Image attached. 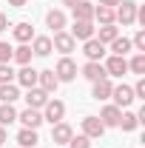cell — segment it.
Wrapping results in <instances>:
<instances>
[{
    "label": "cell",
    "instance_id": "1",
    "mask_svg": "<svg viewBox=\"0 0 145 148\" xmlns=\"http://www.w3.org/2000/svg\"><path fill=\"white\" fill-rule=\"evenodd\" d=\"M114 23H122V26L137 23V3L134 0H120V6L114 9Z\"/></svg>",
    "mask_w": 145,
    "mask_h": 148
},
{
    "label": "cell",
    "instance_id": "2",
    "mask_svg": "<svg viewBox=\"0 0 145 148\" xmlns=\"http://www.w3.org/2000/svg\"><path fill=\"white\" fill-rule=\"evenodd\" d=\"M40 114H43V123H46V120H49L51 125H54V123H63V117H66V103H63V100H49Z\"/></svg>",
    "mask_w": 145,
    "mask_h": 148
},
{
    "label": "cell",
    "instance_id": "3",
    "mask_svg": "<svg viewBox=\"0 0 145 148\" xmlns=\"http://www.w3.org/2000/svg\"><path fill=\"white\" fill-rule=\"evenodd\" d=\"M74 46H77V40H74L68 32H57V34L51 37V49H54V51H60L63 57H68V54H71V51H74Z\"/></svg>",
    "mask_w": 145,
    "mask_h": 148
},
{
    "label": "cell",
    "instance_id": "4",
    "mask_svg": "<svg viewBox=\"0 0 145 148\" xmlns=\"http://www.w3.org/2000/svg\"><path fill=\"white\" fill-rule=\"evenodd\" d=\"M111 97H114V106H117V108H128V106L137 100V97H134V88L125 86V83H122V86H114Z\"/></svg>",
    "mask_w": 145,
    "mask_h": 148
},
{
    "label": "cell",
    "instance_id": "5",
    "mask_svg": "<svg viewBox=\"0 0 145 148\" xmlns=\"http://www.w3.org/2000/svg\"><path fill=\"white\" fill-rule=\"evenodd\" d=\"M54 74H57V80H60V83H71L74 77H77V63H74L71 57H63V60L57 63Z\"/></svg>",
    "mask_w": 145,
    "mask_h": 148
},
{
    "label": "cell",
    "instance_id": "6",
    "mask_svg": "<svg viewBox=\"0 0 145 148\" xmlns=\"http://www.w3.org/2000/svg\"><path fill=\"white\" fill-rule=\"evenodd\" d=\"M57 86H60V80H57L54 69H43V71H37V88H43L46 94L57 91Z\"/></svg>",
    "mask_w": 145,
    "mask_h": 148
},
{
    "label": "cell",
    "instance_id": "7",
    "mask_svg": "<svg viewBox=\"0 0 145 148\" xmlns=\"http://www.w3.org/2000/svg\"><path fill=\"white\" fill-rule=\"evenodd\" d=\"M103 69H105V74H108V77H122V74L128 71V60H125V57L111 54L108 60L103 63Z\"/></svg>",
    "mask_w": 145,
    "mask_h": 148
},
{
    "label": "cell",
    "instance_id": "8",
    "mask_svg": "<svg viewBox=\"0 0 145 148\" xmlns=\"http://www.w3.org/2000/svg\"><path fill=\"white\" fill-rule=\"evenodd\" d=\"M94 32H97V29H94L91 20H74V29L68 32V34H71L74 40H83V43H85V40L94 37Z\"/></svg>",
    "mask_w": 145,
    "mask_h": 148
},
{
    "label": "cell",
    "instance_id": "9",
    "mask_svg": "<svg viewBox=\"0 0 145 148\" xmlns=\"http://www.w3.org/2000/svg\"><path fill=\"white\" fill-rule=\"evenodd\" d=\"M83 54L88 57L91 63H100V60L105 57V46H103L97 37H91V40H85V46H83Z\"/></svg>",
    "mask_w": 145,
    "mask_h": 148
},
{
    "label": "cell",
    "instance_id": "10",
    "mask_svg": "<svg viewBox=\"0 0 145 148\" xmlns=\"http://www.w3.org/2000/svg\"><path fill=\"white\" fill-rule=\"evenodd\" d=\"M120 117H122V108H117L114 103L100 111V123H103L105 128H117V125H120Z\"/></svg>",
    "mask_w": 145,
    "mask_h": 148
},
{
    "label": "cell",
    "instance_id": "11",
    "mask_svg": "<svg viewBox=\"0 0 145 148\" xmlns=\"http://www.w3.org/2000/svg\"><path fill=\"white\" fill-rule=\"evenodd\" d=\"M83 134L88 140H97V137L105 134V125L100 123V117H83Z\"/></svg>",
    "mask_w": 145,
    "mask_h": 148
},
{
    "label": "cell",
    "instance_id": "12",
    "mask_svg": "<svg viewBox=\"0 0 145 148\" xmlns=\"http://www.w3.org/2000/svg\"><path fill=\"white\" fill-rule=\"evenodd\" d=\"M74 137V131L68 123H54L51 125V143H57V145H68V140Z\"/></svg>",
    "mask_w": 145,
    "mask_h": 148
},
{
    "label": "cell",
    "instance_id": "13",
    "mask_svg": "<svg viewBox=\"0 0 145 148\" xmlns=\"http://www.w3.org/2000/svg\"><path fill=\"white\" fill-rule=\"evenodd\" d=\"M66 23H68V17H66V12H60V9H51L49 14H46V26L51 29V32H66Z\"/></svg>",
    "mask_w": 145,
    "mask_h": 148
},
{
    "label": "cell",
    "instance_id": "14",
    "mask_svg": "<svg viewBox=\"0 0 145 148\" xmlns=\"http://www.w3.org/2000/svg\"><path fill=\"white\" fill-rule=\"evenodd\" d=\"M14 80H17V86H23V88H34L37 86V71L31 66H20V71H14Z\"/></svg>",
    "mask_w": 145,
    "mask_h": 148
},
{
    "label": "cell",
    "instance_id": "15",
    "mask_svg": "<svg viewBox=\"0 0 145 148\" xmlns=\"http://www.w3.org/2000/svg\"><path fill=\"white\" fill-rule=\"evenodd\" d=\"M17 120L23 123V128H40V125H43V114H40L37 108H26V111H20Z\"/></svg>",
    "mask_w": 145,
    "mask_h": 148
},
{
    "label": "cell",
    "instance_id": "16",
    "mask_svg": "<svg viewBox=\"0 0 145 148\" xmlns=\"http://www.w3.org/2000/svg\"><path fill=\"white\" fill-rule=\"evenodd\" d=\"M26 103H29V108H37V111H43V106L49 103V94L43 91V88H29V94H26Z\"/></svg>",
    "mask_w": 145,
    "mask_h": 148
},
{
    "label": "cell",
    "instance_id": "17",
    "mask_svg": "<svg viewBox=\"0 0 145 148\" xmlns=\"http://www.w3.org/2000/svg\"><path fill=\"white\" fill-rule=\"evenodd\" d=\"M71 17L74 20H91V23H94V3L80 0L77 6H71Z\"/></svg>",
    "mask_w": 145,
    "mask_h": 148
},
{
    "label": "cell",
    "instance_id": "18",
    "mask_svg": "<svg viewBox=\"0 0 145 148\" xmlns=\"http://www.w3.org/2000/svg\"><path fill=\"white\" fill-rule=\"evenodd\" d=\"M31 51H34L37 57H49L54 49H51V37L40 34V37H31Z\"/></svg>",
    "mask_w": 145,
    "mask_h": 148
},
{
    "label": "cell",
    "instance_id": "19",
    "mask_svg": "<svg viewBox=\"0 0 145 148\" xmlns=\"http://www.w3.org/2000/svg\"><path fill=\"white\" fill-rule=\"evenodd\" d=\"M111 91H114V83H111L108 77H103V80H94V100H108Z\"/></svg>",
    "mask_w": 145,
    "mask_h": 148
},
{
    "label": "cell",
    "instance_id": "20",
    "mask_svg": "<svg viewBox=\"0 0 145 148\" xmlns=\"http://www.w3.org/2000/svg\"><path fill=\"white\" fill-rule=\"evenodd\" d=\"M83 77L94 83V80H103V77H108V74H105V69H103V63H91L88 60V63L83 66Z\"/></svg>",
    "mask_w": 145,
    "mask_h": 148
},
{
    "label": "cell",
    "instance_id": "21",
    "mask_svg": "<svg viewBox=\"0 0 145 148\" xmlns=\"http://www.w3.org/2000/svg\"><path fill=\"white\" fill-rule=\"evenodd\" d=\"M17 143H20V148H34L37 143H40V137H37V128H20Z\"/></svg>",
    "mask_w": 145,
    "mask_h": 148
},
{
    "label": "cell",
    "instance_id": "22",
    "mask_svg": "<svg viewBox=\"0 0 145 148\" xmlns=\"http://www.w3.org/2000/svg\"><path fill=\"white\" fill-rule=\"evenodd\" d=\"M31 54H34L31 46H29V43H20L17 49L12 51V60H17L20 66H29V63H31Z\"/></svg>",
    "mask_w": 145,
    "mask_h": 148
},
{
    "label": "cell",
    "instance_id": "23",
    "mask_svg": "<svg viewBox=\"0 0 145 148\" xmlns=\"http://www.w3.org/2000/svg\"><path fill=\"white\" fill-rule=\"evenodd\" d=\"M12 34H14V40H17V43H31V37H34V29H31V23H17Z\"/></svg>",
    "mask_w": 145,
    "mask_h": 148
},
{
    "label": "cell",
    "instance_id": "24",
    "mask_svg": "<svg viewBox=\"0 0 145 148\" xmlns=\"http://www.w3.org/2000/svg\"><path fill=\"white\" fill-rule=\"evenodd\" d=\"M20 97V86L17 83H6V86H0V103H14Z\"/></svg>",
    "mask_w": 145,
    "mask_h": 148
},
{
    "label": "cell",
    "instance_id": "25",
    "mask_svg": "<svg viewBox=\"0 0 145 148\" xmlns=\"http://www.w3.org/2000/svg\"><path fill=\"white\" fill-rule=\"evenodd\" d=\"M12 123H17V111H14L12 103H3V106H0V125L6 128V125H12Z\"/></svg>",
    "mask_w": 145,
    "mask_h": 148
},
{
    "label": "cell",
    "instance_id": "26",
    "mask_svg": "<svg viewBox=\"0 0 145 148\" xmlns=\"http://www.w3.org/2000/svg\"><path fill=\"white\" fill-rule=\"evenodd\" d=\"M128 51H131V40H128V37H117V40H111V54L125 57Z\"/></svg>",
    "mask_w": 145,
    "mask_h": 148
},
{
    "label": "cell",
    "instance_id": "27",
    "mask_svg": "<svg viewBox=\"0 0 145 148\" xmlns=\"http://www.w3.org/2000/svg\"><path fill=\"white\" fill-rule=\"evenodd\" d=\"M94 20H100L103 26H111L114 23V9H108V6H94Z\"/></svg>",
    "mask_w": 145,
    "mask_h": 148
},
{
    "label": "cell",
    "instance_id": "28",
    "mask_svg": "<svg viewBox=\"0 0 145 148\" xmlns=\"http://www.w3.org/2000/svg\"><path fill=\"white\" fill-rule=\"evenodd\" d=\"M128 71H134L137 77H145V54L137 51V54L131 57V60H128Z\"/></svg>",
    "mask_w": 145,
    "mask_h": 148
},
{
    "label": "cell",
    "instance_id": "29",
    "mask_svg": "<svg viewBox=\"0 0 145 148\" xmlns=\"http://www.w3.org/2000/svg\"><path fill=\"white\" fill-rule=\"evenodd\" d=\"M117 37H120V29H117L114 23H111V26H100V37H97V40H100L103 46L111 43V40H117Z\"/></svg>",
    "mask_w": 145,
    "mask_h": 148
},
{
    "label": "cell",
    "instance_id": "30",
    "mask_svg": "<svg viewBox=\"0 0 145 148\" xmlns=\"http://www.w3.org/2000/svg\"><path fill=\"white\" fill-rule=\"evenodd\" d=\"M137 125H140V120H137V114H134V111H125V114L120 117V125H117V128H122V131H134Z\"/></svg>",
    "mask_w": 145,
    "mask_h": 148
},
{
    "label": "cell",
    "instance_id": "31",
    "mask_svg": "<svg viewBox=\"0 0 145 148\" xmlns=\"http://www.w3.org/2000/svg\"><path fill=\"white\" fill-rule=\"evenodd\" d=\"M6 83H14V69L9 63H0V86H6Z\"/></svg>",
    "mask_w": 145,
    "mask_h": 148
},
{
    "label": "cell",
    "instance_id": "32",
    "mask_svg": "<svg viewBox=\"0 0 145 148\" xmlns=\"http://www.w3.org/2000/svg\"><path fill=\"white\" fill-rule=\"evenodd\" d=\"M68 148H91V140L85 134H80V137H71L68 140Z\"/></svg>",
    "mask_w": 145,
    "mask_h": 148
},
{
    "label": "cell",
    "instance_id": "33",
    "mask_svg": "<svg viewBox=\"0 0 145 148\" xmlns=\"http://www.w3.org/2000/svg\"><path fill=\"white\" fill-rule=\"evenodd\" d=\"M131 46H137V51H140V54L145 51V29H140V32L134 34V40H131Z\"/></svg>",
    "mask_w": 145,
    "mask_h": 148
},
{
    "label": "cell",
    "instance_id": "34",
    "mask_svg": "<svg viewBox=\"0 0 145 148\" xmlns=\"http://www.w3.org/2000/svg\"><path fill=\"white\" fill-rule=\"evenodd\" d=\"M12 51H14V49H12L9 43H0V63H12Z\"/></svg>",
    "mask_w": 145,
    "mask_h": 148
},
{
    "label": "cell",
    "instance_id": "35",
    "mask_svg": "<svg viewBox=\"0 0 145 148\" xmlns=\"http://www.w3.org/2000/svg\"><path fill=\"white\" fill-rule=\"evenodd\" d=\"M134 97H145V77L137 80V86H134Z\"/></svg>",
    "mask_w": 145,
    "mask_h": 148
},
{
    "label": "cell",
    "instance_id": "36",
    "mask_svg": "<svg viewBox=\"0 0 145 148\" xmlns=\"http://www.w3.org/2000/svg\"><path fill=\"white\" fill-rule=\"evenodd\" d=\"M6 29H9V17L0 12V32H6Z\"/></svg>",
    "mask_w": 145,
    "mask_h": 148
},
{
    "label": "cell",
    "instance_id": "37",
    "mask_svg": "<svg viewBox=\"0 0 145 148\" xmlns=\"http://www.w3.org/2000/svg\"><path fill=\"white\" fill-rule=\"evenodd\" d=\"M6 143H9V134H6V128H3V125H0V145H6Z\"/></svg>",
    "mask_w": 145,
    "mask_h": 148
},
{
    "label": "cell",
    "instance_id": "38",
    "mask_svg": "<svg viewBox=\"0 0 145 148\" xmlns=\"http://www.w3.org/2000/svg\"><path fill=\"white\" fill-rule=\"evenodd\" d=\"M100 6H108V9H114V6H120V0H100Z\"/></svg>",
    "mask_w": 145,
    "mask_h": 148
},
{
    "label": "cell",
    "instance_id": "39",
    "mask_svg": "<svg viewBox=\"0 0 145 148\" xmlns=\"http://www.w3.org/2000/svg\"><path fill=\"white\" fill-rule=\"evenodd\" d=\"M9 3H12V6H17V9H23V6H26L29 0H9Z\"/></svg>",
    "mask_w": 145,
    "mask_h": 148
},
{
    "label": "cell",
    "instance_id": "40",
    "mask_svg": "<svg viewBox=\"0 0 145 148\" xmlns=\"http://www.w3.org/2000/svg\"><path fill=\"white\" fill-rule=\"evenodd\" d=\"M80 0H63V6H77Z\"/></svg>",
    "mask_w": 145,
    "mask_h": 148
}]
</instances>
